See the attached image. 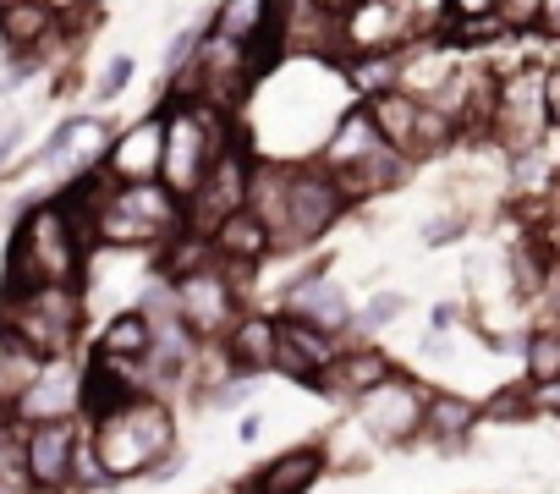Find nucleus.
Returning <instances> with one entry per match:
<instances>
[{
	"mask_svg": "<svg viewBox=\"0 0 560 494\" xmlns=\"http://www.w3.org/2000/svg\"><path fill=\"white\" fill-rule=\"evenodd\" d=\"M89 236L83 225L56 203V198H39L18 214V231H12V247H7V275H0V303L7 297H28L39 286H83V270H89Z\"/></svg>",
	"mask_w": 560,
	"mask_h": 494,
	"instance_id": "obj_1",
	"label": "nucleus"
},
{
	"mask_svg": "<svg viewBox=\"0 0 560 494\" xmlns=\"http://www.w3.org/2000/svg\"><path fill=\"white\" fill-rule=\"evenodd\" d=\"M89 445H94L100 467L110 472V483L154 478V467L171 450H182L176 445V407L165 396H138V401L116 407L110 417L89 423Z\"/></svg>",
	"mask_w": 560,
	"mask_h": 494,
	"instance_id": "obj_2",
	"label": "nucleus"
},
{
	"mask_svg": "<svg viewBox=\"0 0 560 494\" xmlns=\"http://www.w3.org/2000/svg\"><path fill=\"white\" fill-rule=\"evenodd\" d=\"M83 319H89L83 286H39L28 297L0 303V346H18L39 363H61L78 352Z\"/></svg>",
	"mask_w": 560,
	"mask_h": 494,
	"instance_id": "obj_3",
	"label": "nucleus"
},
{
	"mask_svg": "<svg viewBox=\"0 0 560 494\" xmlns=\"http://www.w3.org/2000/svg\"><path fill=\"white\" fill-rule=\"evenodd\" d=\"M187 231V203L171 198L160 181L154 187H116L110 203L94 214V247L110 254H160V247Z\"/></svg>",
	"mask_w": 560,
	"mask_h": 494,
	"instance_id": "obj_4",
	"label": "nucleus"
},
{
	"mask_svg": "<svg viewBox=\"0 0 560 494\" xmlns=\"http://www.w3.org/2000/svg\"><path fill=\"white\" fill-rule=\"evenodd\" d=\"M358 203L341 192V181L308 160V165H292L287 170V203H280V220H275V254H308L314 242H325Z\"/></svg>",
	"mask_w": 560,
	"mask_h": 494,
	"instance_id": "obj_5",
	"label": "nucleus"
},
{
	"mask_svg": "<svg viewBox=\"0 0 560 494\" xmlns=\"http://www.w3.org/2000/svg\"><path fill=\"white\" fill-rule=\"evenodd\" d=\"M489 138L505 154H527V149H544L555 138V121H549V61L500 67V110H494V132Z\"/></svg>",
	"mask_w": 560,
	"mask_h": 494,
	"instance_id": "obj_6",
	"label": "nucleus"
},
{
	"mask_svg": "<svg viewBox=\"0 0 560 494\" xmlns=\"http://www.w3.org/2000/svg\"><path fill=\"white\" fill-rule=\"evenodd\" d=\"M423 7L401 0H341V67L363 56H407L423 45Z\"/></svg>",
	"mask_w": 560,
	"mask_h": 494,
	"instance_id": "obj_7",
	"label": "nucleus"
},
{
	"mask_svg": "<svg viewBox=\"0 0 560 494\" xmlns=\"http://www.w3.org/2000/svg\"><path fill=\"white\" fill-rule=\"evenodd\" d=\"M423 401H429V379L401 368L390 385H380L374 396H363L352 407V423H358V434H369V445L407 450V445H423Z\"/></svg>",
	"mask_w": 560,
	"mask_h": 494,
	"instance_id": "obj_8",
	"label": "nucleus"
},
{
	"mask_svg": "<svg viewBox=\"0 0 560 494\" xmlns=\"http://www.w3.org/2000/svg\"><path fill=\"white\" fill-rule=\"evenodd\" d=\"M253 165H258V149H253V132L236 121V143L214 160V170L203 176V187L187 198V231H198V236H209L214 242V231L231 220V214H242L247 209V181H253Z\"/></svg>",
	"mask_w": 560,
	"mask_h": 494,
	"instance_id": "obj_9",
	"label": "nucleus"
},
{
	"mask_svg": "<svg viewBox=\"0 0 560 494\" xmlns=\"http://www.w3.org/2000/svg\"><path fill=\"white\" fill-rule=\"evenodd\" d=\"M176 292V319L187 325V336L198 341V346H220L225 336H231V325L247 314V297H242V286L214 264V270H203V275H192V281H182V286H171Z\"/></svg>",
	"mask_w": 560,
	"mask_h": 494,
	"instance_id": "obj_10",
	"label": "nucleus"
},
{
	"mask_svg": "<svg viewBox=\"0 0 560 494\" xmlns=\"http://www.w3.org/2000/svg\"><path fill=\"white\" fill-rule=\"evenodd\" d=\"M275 314L308 319V325L330 330L341 346H347V336H352V319H358V308H352L347 286L330 275V259H314L308 270H298L287 286H280V308H275Z\"/></svg>",
	"mask_w": 560,
	"mask_h": 494,
	"instance_id": "obj_11",
	"label": "nucleus"
},
{
	"mask_svg": "<svg viewBox=\"0 0 560 494\" xmlns=\"http://www.w3.org/2000/svg\"><path fill=\"white\" fill-rule=\"evenodd\" d=\"M341 352H347V346H341L330 330H319V325H308V319H292V314H275V374H280V379L314 390V385L336 368Z\"/></svg>",
	"mask_w": 560,
	"mask_h": 494,
	"instance_id": "obj_12",
	"label": "nucleus"
},
{
	"mask_svg": "<svg viewBox=\"0 0 560 494\" xmlns=\"http://www.w3.org/2000/svg\"><path fill=\"white\" fill-rule=\"evenodd\" d=\"M160 170H165V110L154 105L105 143V176L116 187H154Z\"/></svg>",
	"mask_w": 560,
	"mask_h": 494,
	"instance_id": "obj_13",
	"label": "nucleus"
},
{
	"mask_svg": "<svg viewBox=\"0 0 560 494\" xmlns=\"http://www.w3.org/2000/svg\"><path fill=\"white\" fill-rule=\"evenodd\" d=\"M325 472H330V445L325 439H303V445L275 450L264 467L242 472L231 483V494H314Z\"/></svg>",
	"mask_w": 560,
	"mask_h": 494,
	"instance_id": "obj_14",
	"label": "nucleus"
},
{
	"mask_svg": "<svg viewBox=\"0 0 560 494\" xmlns=\"http://www.w3.org/2000/svg\"><path fill=\"white\" fill-rule=\"evenodd\" d=\"M12 412H18V423H28V428L83 417V363H78V357L45 363V368H39V379L12 401Z\"/></svg>",
	"mask_w": 560,
	"mask_h": 494,
	"instance_id": "obj_15",
	"label": "nucleus"
},
{
	"mask_svg": "<svg viewBox=\"0 0 560 494\" xmlns=\"http://www.w3.org/2000/svg\"><path fill=\"white\" fill-rule=\"evenodd\" d=\"M83 434H89L83 417L28 428V439H23V472H28V483H34L39 494H61V489H67V478H72V456H78Z\"/></svg>",
	"mask_w": 560,
	"mask_h": 494,
	"instance_id": "obj_16",
	"label": "nucleus"
},
{
	"mask_svg": "<svg viewBox=\"0 0 560 494\" xmlns=\"http://www.w3.org/2000/svg\"><path fill=\"white\" fill-rule=\"evenodd\" d=\"M401 374V363L380 346V341H369V346H347L341 357H336V368L314 385V396H325L330 407H358L363 396H374L380 385H390Z\"/></svg>",
	"mask_w": 560,
	"mask_h": 494,
	"instance_id": "obj_17",
	"label": "nucleus"
},
{
	"mask_svg": "<svg viewBox=\"0 0 560 494\" xmlns=\"http://www.w3.org/2000/svg\"><path fill=\"white\" fill-rule=\"evenodd\" d=\"M483 423V401L451 390V385H429V401H423V445L434 450H462L472 439V428Z\"/></svg>",
	"mask_w": 560,
	"mask_h": 494,
	"instance_id": "obj_18",
	"label": "nucleus"
},
{
	"mask_svg": "<svg viewBox=\"0 0 560 494\" xmlns=\"http://www.w3.org/2000/svg\"><path fill=\"white\" fill-rule=\"evenodd\" d=\"M220 357H225L231 374H253V379L275 374V314L247 308V314L231 325V336L220 341Z\"/></svg>",
	"mask_w": 560,
	"mask_h": 494,
	"instance_id": "obj_19",
	"label": "nucleus"
},
{
	"mask_svg": "<svg viewBox=\"0 0 560 494\" xmlns=\"http://www.w3.org/2000/svg\"><path fill=\"white\" fill-rule=\"evenodd\" d=\"M0 39L18 61H34L39 50H50L61 34H56V7L45 0H0Z\"/></svg>",
	"mask_w": 560,
	"mask_h": 494,
	"instance_id": "obj_20",
	"label": "nucleus"
},
{
	"mask_svg": "<svg viewBox=\"0 0 560 494\" xmlns=\"http://www.w3.org/2000/svg\"><path fill=\"white\" fill-rule=\"evenodd\" d=\"M149 352H154V325H149L138 308L110 314L105 330L94 336V357H105V363H116V368H138V374H143Z\"/></svg>",
	"mask_w": 560,
	"mask_h": 494,
	"instance_id": "obj_21",
	"label": "nucleus"
},
{
	"mask_svg": "<svg viewBox=\"0 0 560 494\" xmlns=\"http://www.w3.org/2000/svg\"><path fill=\"white\" fill-rule=\"evenodd\" d=\"M149 270H154V281L182 286V281H192V275L214 270V242H209V236H198V231H176V236L160 247V254L149 259Z\"/></svg>",
	"mask_w": 560,
	"mask_h": 494,
	"instance_id": "obj_22",
	"label": "nucleus"
},
{
	"mask_svg": "<svg viewBox=\"0 0 560 494\" xmlns=\"http://www.w3.org/2000/svg\"><path fill=\"white\" fill-rule=\"evenodd\" d=\"M369 116H374L380 138H385V143H390L396 154H407V160H412V143H418V116H423V99H412L407 89H396V94L374 99V105H369Z\"/></svg>",
	"mask_w": 560,
	"mask_h": 494,
	"instance_id": "obj_23",
	"label": "nucleus"
},
{
	"mask_svg": "<svg viewBox=\"0 0 560 494\" xmlns=\"http://www.w3.org/2000/svg\"><path fill=\"white\" fill-rule=\"evenodd\" d=\"M264 23H269V7H264V0H225V7L209 12V34L225 39V45H242V50L258 39Z\"/></svg>",
	"mask_w": 560,
	"mask_h": 494,
	"instance_id": "obj_24",
	"label": "nucleus"
},
{
	"mask_svg": "<svg viewBox=\"0 0 560 494\" xmlns=\"http://www.w3.org/2000/svg\"><path fill=\"white\" fill-rule=\"evenodd\" d=\"M412 308V297L407 292H374L363 308H358V319H352V336H347V346H369L385 325H396L401 314Z\"/></svg>",
	"mask_w": 560,
	"mask_h": 494,
	"instance_id": "obj_25",
	"label": "nucleus"
},
{
	"mask_svg": "<svg viewBox=\"0 0 560 494\" xmlns=\"http://www.w3.org/2000/svg\"><path fill=\"white\" fill-rule=\"evenodd\" d=\"M522 368H527V385H555V379H560V325L527 330Z\"/></svg>",
	"mask_w": 560,
	"mask_h": 494,
	"instance_id": "obj_26",
	"label": "nucleus"
},
{
	"mask_svg": "<svg viewBox=\"0 0 560 494\" xmlns=\"http://www.w3.org/2000/svg\"><path fill=\"white\" fill-rule=\"evenodd\" d=\"M264 390V379H253V374H225V379H214V385H203V407L209 412H225V407H242V401H253Z\"/></svg>",
	"mask_w": 560,
	"mask_h": 494,
	"instance_id": "obj_27",
	"label": "nucleus"
},
{
	"mask_svg": "<svg viewBox=\"0 0 560 494\" xmlns=\"http://www.w3.org/2000/svg\"><path fill=\"white\" fill-rule=\"evenodd\" d=\"M67 489H72V494H105V489H116V483H110V472L100 467V456H94L89 434H83V445H78V456H72V478H67Z\"/></svg>",
	"mask_w": 560,
	"mask_h": 494,
	"instance_id": "obj_28",
	"label": "nucleus"
},
{
	"mask_svg": "<svg viewBox=\"0 0 560 494\" xmlns=\"http://www.w3.org/2000/svg\"><path fill=\"white\" fill-rule=\"evenodd\" d=\"M511 417H533L527 379H522V385H500V390H494V401H483V423H511Z\"/></svg>",
	"mask_w": 560,
	"mask_h": 494,
	"instance_id": "obj_29",
	"label": "nucleus"
},
{
	"mask_svg": "<svg viewBox=\"0 0 560 494\" xmlns=\"http://www.w3.org/2000/svg\"><path fill=\"white\" fill-rule=\"evenodd\" d=\"M132 72H138V61H132L127 50H121V56H110V61H105V72H100V83H94V99H100V105H110L116 94H127V89H132Z\"/></svg>",
	"mask_w": 560,
	"mask_h": 494,
	"instance_id": "obj_30",
	"label": "nucleus"
},
{
	"mask_svg": "<svg viewBox=\"0 0 560 494\" xmlns=\"http://www.w3.org/2000/svg\"><path fill=\"white\" fill-rule=\"evenodd\" d=\"M467 231H472V214H467V209H456V214L429 220V225L418 231V242H423V247H451V242H462Z\"/></svg>",
	"mask_w": 560,
	"mask_h": 494,
	"instance_id": "obj_31",
	"label": "nucleus"
},
{
	"mask_svg": "<svg viewBox=\"0 0 560 494\" xmlns=\"http://www.w3.org/2000/svg\"><path fill=\"white\" fill-rule=\"evenodd\" d=\"M533 396V417H560V379L555 385H527Z\"/></svg>",
	"mask_w": 560,
	"mask_h": 494,
	"instance_id": "obj_32",
	"label": "nucleus"
},
{
	"mask_svg": "<svg viewBox=\"0 0 560 494\" xmlns=\"http://www.w3.org/2000/svg\"><path fill=\"white\" fill-rule=\"evenodd\" d=\"M418 357H429V363H451V357H456V341L440 336V330H429V336L418 341Z\"/></svg>",
	"mask_w": 560,
	"mask_h": 494,
	"instance_id": "obj_33",
	"label": "nucleus"
},
{
	"mask_svg": "<svg viewBox=\"0 0 560 494\" xmlns=\"http://www.w3.org/2000/svg\"><path fill=\"white\" fill-rule=\"evenodd\" d=\"M258 434H264V412L253 407V412L236 417V445H258Z\"/></svg>",
	"mask_w": 560,
	"mask_h": 494,
	"instance_id": "obj_34",
	"label": "nucleus"
},
{
	"mask_svg": "<svg viewBox=\"0 0 560 494\" xmlns=\"http://www.w3.org/2000/svg\"><path fill=\"white\" fill-rule=\"evenodd\" d=\"M538 39L560 45V0H544V17H538Z\"/></svg>",
	"mask_w": 560,
	"mask_h": 494,
	"instance_id": "obj_35",
	"label": "nucleus"
},
{
	"mask_svg": "<svg viewBox=\"0 0 560 494\" xmlns=\"http://www.w3.org/2000/svg\"><path fill=\"white\" fill-rule=\"evenodd\" d=\"M549 121L560 132V61H549Z\"/></svg>",
	"mask_w": 560,
	"mask_h": 494,
	"instance_id": "obj_36",
	"label": "nucleus"
},
{
	"mask_svg": "<svg viewBox=\"0 0 560 494\" xmlns=\"http://www.w3.org/2000/svg\"><path fill=\"white\" fill-rule=\"evenodd\" d=\"M23 143V127H12V132H0V170H7V160H12V149Z\"/></svg>",
	"mask_w": 560,
	"mask_h": 494,
	"instance_id": "obj_37",
	"label": "nucleus"
}]
</instances>
